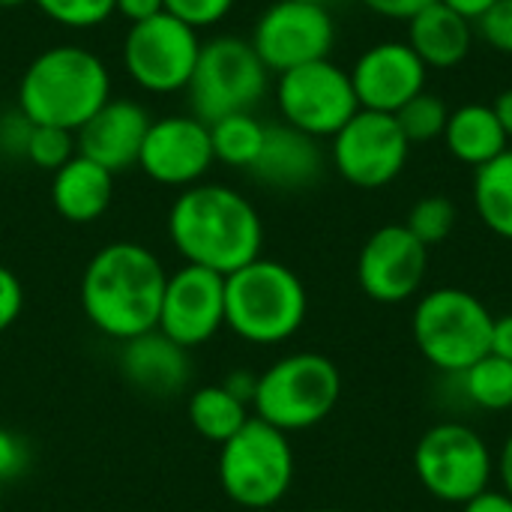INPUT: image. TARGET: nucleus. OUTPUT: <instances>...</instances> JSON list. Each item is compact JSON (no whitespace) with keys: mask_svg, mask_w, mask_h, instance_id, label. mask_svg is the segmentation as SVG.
I'll return each mask as SVG.
<instances>
[{"mask_svg":"<svg viewBox=\"0 0 512 512\" xmlns=\"http://www.w3.org/2000/svg\"><path fill=\"white\" fill-rule=\"evenodd\" d=\"M168 270L141 243L117 240L93 252L81 273V312L111 342H129L156 330Z\"/></svg>","mask_w":512,"mask_h":512,"instance_id":"1","label":"nucleus"},{"mask_svg":"<svg viewBox=\"0 0 512 512\" xmlns=\"http://www.w3.org/2000/svg\"><path fill=\"white\" fill-rule=\"evenodd\" d=\"M168 237L186 264L228 276L261 258L264 222L243 192L222 183H195L174 198Z\"/></svg>","mask_w":512,"mask_h":512,"instance_id":"2","label":"nucleus"},{"mask_svg":"<svg viewBox=\"0 0 512 512\" xmlns=\"http://www.w3.org/2000/svg\"><path fill=\"white\" fill-rule=\"evenodd\" d=\"M111 99L105 60L84 45H51L36 54L18 81V108L36 126L78 132Z\"/></svg>","mask_w":512,"mask_h":512,"instance_id":"3","label":"nucleus"},{"mask_svg":"<svg viewBox=\"0 0 512 512\" xmlns=\"http://www.w3.org/2000/svg\"><path fill=\"white\" fill-rule=\"evenodd\" d=\"M309 315L303 279L282 261L255 258L225 276V330L249 345H282Z\"/></svg>","mask_w":512,"mask_h":512,"instance_id":"4","label":"nucleus"},{"mask_svg":"<svg viewBox=\"0 0 512 512\" xmlns=\"http://www.w3.org/2000/svg\"><path fill=\"white\" fill-rule=\"evenodd\" d=\"M342 399L339 366L318 351L285 354L258 375L252 417L279 432H306L321 426Z\"/></svg>","mask_w":512,"mask_h":512,"instance_id":"5","label":"nucleus"},{"mask_svg":"<svg viewBox=\"0 0 512 512\" xmlns=\"http://www.w3.org/2000/svg\"><path fill=\"white\" fill-rule=\"evenodd\" d=\"M495 315L465 288H435L414 306L411 336L420 357L444 375H462L489 354Z\"/></svg>","mask_w":512,"mask_h":512,"instance_id":"6","label":"nucleus"},{"mask_svg":"<svg viewBox=\"0 0 512 512\" xmlns=\"http://www.w3.org/2000/svg\"><path fill=\"white\" fill-rule=\"evenodd\" d=\"M294 447L285 432L252 417L219 447L216 477L225 498L243 510H270L294 483Z\"/></svg>","mask_w":512,"mask_h":512,"instance_id":"7","label":"nucleus"},{"mask_svg":"<svg viewBox=\"0 0 512 512\" xmlns=\"http://www.w3.org/2000/svg\"><path fill=\"white\" fill-rule=\"evenodd\" d=\"M414 474L432 498L465 507L492 489L495 459L474 426L444 420L420 435L414 447Z\"/></svg>","mask_w":512,"mask_h":512,"instance_id":"8","label":"nucleus"},{"mask_svg":"<svg viewBox=\"0 0 512 512\" xmlns=\"http://www.w3.org/2000/svg\"><path fill=\"white\" fill-rule=\"evenodd\" d=\"M270 84V72L261 63L258 51L243 36H213L201 42L195 72L189 78L186 96L192 114L204 123H213L228 114L252 111Z\"/></svg>","mask_w":512,"mask_h":512,"instance_id":"9","label":"nucleus"},{"mask_svg":"<svg viewBox=\"0 0 512 512\" xmlns=\"http://www.w3.org/2000/svg\"><path fill=\"white\" fill-rule=\"evenodd\" d=\"M201 54L198 30L174 18L171 12H159L147 21L129 24L123 39V69L135 87L168 96L189 87Z\"/></svg>","mask_w":512,"mask_h":512,"instance_id":"10","label":"nucleus"},{"mask_svg":"<svg viewBox=\"0 0 512 512\" xmlns=\"http://www.w3.org/2000/svg\"><path fill=\"white\" fill-rule=\"evenodd\" d=\"M276 105L288 126L312 138H333L360 111L348 69L330 57L282 72L276 81Z\"/></svg>","mask_w":512,"mask_h":512,"instance_id":"11","label":"nucleus"},{"mask_svg":"<svg viewBox=\"0 0 512 512\" xmlns=\"http://www.w3.org/2000/svg\"><path fill=\"white\" fill-rule=\"evenodd\" d=\"M267 72H288L315 60H327L336 45V24L327 6L303 0L270 3L249 36Z\"/></svg>","mask_w":512,"mask_h":512,"instance_id":"12","label":"nucleus"},{"mask_svg":"<svg viewBox=\"0 0 512 512\" xmlns=\"http://www.w3.org/2000/svg\"><path fill=\"white\" fill-rule=\"evenodd\" d=\"M411 144L399 129L393 114L360 108L336 135H333V168L339 177L357 189H384L390 186L405 162Z\"/></svg>","mask_w":512,"mask_h":512,"instance_id":"13","label":"nucleus"},{"mask_svg":"<svg viewBox=\"0 0 512 512\" xmlns=\"http://www.w3.org/2000/svg\"><path fill=\"white\" fill-rule=\"evenodd\" d=\"M429 273V246L405 225H384L369 234L357 255V285L381 306H396L420 294Z\"/></svg>","mask_w":512,"mask_h":512,"instance_id":"14","label":"nucleus"},{"mask_svg":"<svg viewBox=\"0 0 512 512\" xmlns=\"http://www.w3.org/2000/svg\"><path fill=\"white\" fill-rule=\"evenodd\" d=\"M156 330L186 351L216 339L225 330V276L195 264L168 273Z\"/></svg>","mask_w":512,"mask_h":512,"instance_id":"15","label":"nucleus"},{"mask_svg":"<svg viewBox=\"0 0 512 512\" xmlns=\"http://www.w3.org/2000/svg\"><path fill=\"white\" fill-rule=\"evenodd\" d=\"M216 165L210 126L195 114H168L150 120V129L141 144L138 168L159 186L189 189L204 180Z\"/></svg>","mask_w":512,"mask_h":512,"instance_id":"16","label":"nucleus"},{"mask_svg":"<svg viewBox=\"0 0 512 512\" xmlns=\"http://www.w3.org/2000/svg\"><path fill=\"white\" fill-rule=\"evenodd\" d=\"M360 108L396 114L405 102L426 90V63L411 51L408 42H378L366 48L348 69Z\"/></svg>","mask_w":512,"mask_h":512,"instance_id":"17","label":"nucleus"},{"mask_svg":"<svg viewBox=\"0 0 512 512\" xmlns=\"http://www.w3.org/2000/svg\"><path fill=\"white\" fill-rule=\"evenodd\" d=\"M150 114L132 99H108L78 132V153L108 168L111 174L138 165L144 135L150 129Z\"/></svg>","mask_w":512,"mask_h":512,"instance_id":"18","label":"nucleus"},{"mask_svg":"<svg viewBox=\"0 0 512 512\" xmlns=\"http://www.w3.org/2000/svg\"><path fill=\"white\" fill-rule=\"evenodd\" d=\"M120 375L132 390L150 399H174L192 384V351L150 330L120 342Z\"/></svg>","mask_w":512,"mask_h":512,"instance_id":"19","label":"nucleus"},{"mask_svg":"<svg viewBox=\"0 0 512 512\" xmlns=\"http://www.w3.org/2000/svg\"><path fill=\"white\" fill-rule=\"evenodd\" d=\"M324 171V156L318 147V138L282 123L267 126L261 153L249 174L279 192H300L309 189Z\"/></svg>","mask_w":512,"mask_h":512,"instance_id":"20","label":"nucleus"},{"mask_svg":"<svg viewBox=\"0 0 512 512\" xmlns=\"http://www.w3.org/2000/svg\"><path fill=\"white\" fill-rule=\"evenodd\" d=\"M114 201V174L93 159L75 153L60 171L51 174V204L60 219L90 225L105 216Z\"/></svg>","mask_w":512,"mask_h":512,"instance_id":"21","label":"nucleus"},{"mask_svg":"<svg viewBox=\"0 0 512 512\" xmlns=\"http://www.w3.org/2000/svg\"><path fill=\"white\" fill-rule=\"evenodd\" d=\"M405 42L426 63V69H453L471 54L474 21H468L447 3L435 0L408 21Z\"/></svg>","mask_w":512,"mask_h":512,"instance_id":"22","label":"nucleus"},{"mask_svg":"<svg viewBox=\"0 0 512 512\" xmlns=\"http://www.w3.org/2000/svg\"><path fill=\"white\" fill-rule=\"evenodd\" d=\"M441 138L447 150L453 153V159L471 168H483L486 162L507 153V141H510L492 105H483V102H468L450 111V120Z\"/></svg>","mask_w":512,"mask_h":512,"instance_id":"23","label":"nucleus"},{"mask_svg":"<svg viewBox=\"0 0 512 512\" xmlns=\"http://www.w3.org/2000/svg\"><path fill=\"white\" fill-rule=\"evenodd\" d=\"M186 417H189V426L204 441L222 447L252 420V408L240 402L237 396H231L222 384H204L189 393Z\"/></svg>","mask_w":512,"mask_h":512,"instance_id":"24","label":"nucleus"},{"mask_svg":"<svg viewBox=\"0 0 512 512\" xmlns=\"http://www.w3.org/2000/svg\"><path fill=\"white\" fill-rule=\"evenodd\" d=\"M474 207L480 222L495 237L512 243V150L477 168Z\"/></svg>","mask_w":512,"mask_h":512,"instance_id":"25","label":"nucleus"},{"mask_svg":"<svg viewBox=\"0 0 512 512\" xmlns=\"http://www.w3.org/2000/svg\"><path fill=\"white\" fill-rule=\"evenodd\" d=\"M207 126H210V144H213L216 162H222L228 168H243V171H249L255 165L267 126L252 111L228 114Z\"/></svg>","mask_w":512,"mask_h":512,"instance_id":"26","label":"nucleus"},{"mask_svg":"<svg viewBox=\"0 0 512 512\" xmlns=\"http://www.w3.org/2000/svg\"><path fill=\"white\" fill-rule=\"evenodd\" d=\"M462 381V393L465 402L474 405L477 411H512V363L504 357L486 354L480 357L474 366H468L462 375H456Z\"/></svg>","mask_w":512,"mask_h":512,"instance_id":"27","label":"nucleus"},{"mask_svg":"<svg viewBox=\"0 0 512 512\" xmlns=\"http://www.w3.org/2000/svg\"><path fill=\"white\" fill-rule=\"evenodd\" d=\"M393 117H396L399 129L405 132L408 144H429V141H438L444 135L447 120H450V108L444 99L423 90L411 102H405Z\"/></svg>","mask_w":512,"mask_h":512,"instance_id":"28","label":"nucleus"},{"mask_svg":"<svg viewBox=\"0 0 512 512\" xmlns=\"http://www.w3.org/2000/svg\"><path fill=\"white\" fill-rule=\"evenodd\" d=\"M456 219H459V213H456V204H453L450 198H444V195H426V198H420V201L408 210L405 228H408L423 246L432 249V246L444 243V240L453 234Z\"/></svg>","mask_w":512,"mask_h":512,"instance_id":"29","label":"nucleus"},{"mask_svg":"<svg viewBox=\"0 0 512 512\" xmlns=\"http://www.w3.org/2000/svg\"><path fill=\"white\" fill-rule=\"evenodd\" d=\"M78 153V141L75 132L60 129V126H36L30 132V144H27V162L39 171H60L72 156Z\"/></svg>","mask_w":512,"mask_h":512,"instance_id":"30","label":"nucleus"},{"mask_svg":"<svg viewBox=\"0 0 512 512\" xmlns=\"http://www.w3.org/2000/svg\"><path fill=\"white\" fill-rule=\"evenodd\" d=\"M39 12L66 30H93L114 15V0H33Z\"/></svg>","mask_w":512,"mask_h":512,"instance_id":"31","label":"nucleus"},{"mask_svg":"<svg viewBox=\"0 0 512 512\" xmlns=\"http://www.w3.org/2000/svg\"><path fill=\"white\" fill-rule=\"evenodd\" d=\"M237 0H165V12H171L174 18H180L183 24L204 30L219 24Z\"/></svg>","mask_w":512,"mask_h":512,"instance_id":"32","label":"nucleus"},{"mask_svg":"<svg viewBox=\"0 0 512 512\" xmlns=\"http://www.w3.org/2000/svg\"><path fill=\"white\" fill-rule=\"evenodd\" d=\"M474 24L486 45L501 54H512V0H498Z\"/></svg>","mask_w":512,"mask_h":512,"instance_id":"33","label":"nucleus"},{"mask_svg":"<svg viewBox=\"0 0 512 512\" xmlns=\"http://www.w3.org/2000/svg\"><path fill=\"white\" fill-rule=\"evenodd\" d=\"M33 120L24 117L21 108H12L0 117V156L3 159H27Z\"/></svg>","mask_w":512,"mask_h":512,"instance_id":"34","label":"nucleus"},{"mask_svg":"<svg viewBox=\"0 0 512 512\" xmlns=\"http://www.w3.org/2000/svg\"><path fill=\"white\" fill-rule=\"evenodd\" d=\"M27 462H30V453H27L24 438L0 426V486L21 477L27 471Z\"/></svg>","mask_w":512,"mask_h":512,"instance_id":"35","label":"nucleus"},{"mask_svg":"<svg viewBox=\"0 0 512 512\" xmlns=\"http://www.w3.org/2000/svg\"><path fill=\"white\" fill-rule=\"evenodd\" d=\"M24 312V285L15 270L0 264V333L15 327Z\"/></svg>","mask_w":512,"mask_h":512,"instance_id":"36","label":"nucleus"},{"mask_svg":"<svg viewBox=\"0 0 512 512\" xmlns=\"http://www.w3.org/2000/svg\"><path fill=\"white\" fill-rule=\"evenodd\" d=\"M369 12L384 15V18H396V21H411L420 9H426L435 0H360Z\"/></svg>","mask_w":512,"mask_h":512,"instance_id":"37","label":"nucleus"},{"mask_svg":"<svg viewBox=\"0 0 512 512\" xmlns=\"http://www.w3.org/2000/svg\"><path fill=\"white\" fill-rule=\"evenodd\" d=\"M114 12L123 15L129 24H138L165 12V0H114Z\"/></svg>","mask_w":512,"mask_h":512,"instance_id":"38","label":"nucleus"},{"mask_svg":"<svg viewBox=\"0 0 512 512\" xmlns=\"http://www.w3.org/2000/svg\"><path fill=\"white\" fill-rule=\"evenodd\" d=\"M489 354L504 357V360H510L512 363V312L495 318V324H492V345H489Z\"/></svg>","mask_w":512,"mask_h":512,"instance_id":"39","label":"nucleus"},{"mask_svg":"<svg viewBox=\"0 0 512 512\" xmlns=\"http://www.w3.org/2000/svg\"><path fill=\"white\" fill-rule=\"evenodd\" d=\"M222 387H225L231 396H237L240 402H246V405L252 408L255 387H258V375H255V372H246V369H237V372H231V375L222 381Z\"/></svg>","mask_w":512,"mask_h":512,"instance_id":"40","label":"nucleus"},{"mask_svg":"<svg viewBox=\"0 0 512 512\" xmlns=\"http://www.w3.org/2000/svg\"><path fill=\"white\" fill-rule=\"evenodd\" d=\"M462 512H512V498L501 489H489L480 498L468 501Z\"/></svg>","mask_w":512,"mask_h":512,"instance_id":"41","label":"nucleus"},{"mask_svg":"<svg viewBox=\"0 0 512 512\" xmlns=\"http://www.w3.org/2000/svg\"><path fill=\"white\" fill-rule=\"evenodd\" d=\"M495 471L501 477V492H507L512 498V432L507 435L501 453H498V462H495Z\"/></svg>","mask_w":512,"mask_h":512,"instance_id":"42","label":"nucleus"},{"mask_svg":"<svg viewBox=\"0 0 512 512\" xmlns=\"http://www.w3.org/2000/svg\"><path fill=\"white\" fill-rule=\"evenodd\" d=\"M441 3H447L450 9H456L459 15H465L468 21H477L489 6H495L498 0H441Z\"/></svg>","mask_w":512,"mask_h":512,"instance_id":"43","label":"nucleus"},{"mask_svg":"<svg viewBox=\"0 0 512 512\" xmlns=\"http://www.w3.org/2000/svg\"><path fill=\"white\" fill-rule=\"evenodd\" d=\"M492 111H495V117L501 120V126H504V132L512 138V87L510 90H504L498 99H495V105H492Z\"/></svg>","mask_w":512,"mask_h":512,"instance_id":"44","label":"nucleus"},{"mask_svg":"<svg viewBox=\"0 0 512 512\" xmlns=\"http://www.w3.org/2000/svg\"><path fill=\"white\" fill-rule=\"evenodd\" d=\"M30 0H0V9H15V6H24Z\"/></svg>","mask_w":512,"mask_h":512,"instance_id":"45","label":"nucleus"},{"mask_svg":"<svg viewBox=\"0 0 512 512\" xmlns=\"http://www.w3.org/2000/svg\"><path fill=\"white\" fill-rule=\"evenodd\" d=\"M303 3H318V6H330L333 0H303Z\"/></svg>","mask_w":512,"mask_h":512,"instance_id":"46","label":"nucleus"},{"mask_svg":"<svg viewBox=\"0 0 512 512\" xmlns=\"http://www.w3.org/2000/svg\"><path fill=\"white\" fill-rule=\"evenodd\" d=\"M309 512H345V510H309Z\"/></svg>","mask_w":512,"mask_h":512,"instance_id":"47","label":"nucleus"}]
</instances>
